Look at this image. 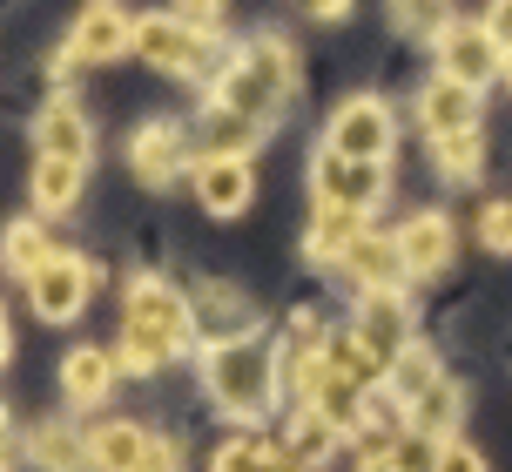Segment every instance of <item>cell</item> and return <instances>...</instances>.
<instances>
[{
	"label": "cell",
	"mask_w": 512,
	"mask_h": 472,
	"mask_svg": "<svg viewBox=\"0 0 512 472\" xmlns=\"http://www.w3.org/2000/svg\"><path fill=\"white\" fill-rule=\"evenodd\" d=\"M203 378H209V398L230 412V419H263L277 405V385H283V365H277V344L250 338H223L203 351Z\"/></svg>",
	"instance_id": "6da1fadb"
},
{
	"label": "cell",
	"mask_w": 512,
	"mask_h": 472,
	"mask_svg": "<svg viewBox=\"0 0 512 472\" xmlns=\"http://www.w3.org/2000/svg\"><path fill=\"white\" fill-rule=\"evenodd\" d=\"M297 95V54H290V41H277V34H263V41H250V48L236 54L230 68L216 75V102L236 108V115H250V122H277V108Z\"/></svg>",
	"instance_id": "7a4b0ae2"
},
{
	"label": "cell",
	"mask_w": 512,
	"mask_h": 472,
	"mask_svg": "<svg viewBox=\"0 0 512 472\" xmlns=\"http://www.w3.org/2000/svg\"><path fill=\"white\" fill-rule=\"evenodd\" d=\"M122 331H142V338H155L169 358H182V351L196 344V311H189V297L169 290L162 277H128Z\"/></svg>",
	"instance_id": "3957f363"
},
{
	"label": "cell",
	"mask_w": 512,
	"mask_h": 472,
	"mask_svg": "<svg viewBox=\"0 0 512 472\" xmlns=\"http://www.w3.org/2000/svg\"><path fill=\"white\" fill-rule=\"evenodd\" d=\"M209 41H216V34L176 21V14H135V54L149 61V75L196 81L209 68Z\"/></svg>",
	"instance_id": "277c9868"
},
{
	"label": "cell",
	"mask_w": 512,
	"mask_h": 472,
	"mask_svg": "<svg viewBox=\"0 0 512 472\" xmlns=\"http://www.w3.org/2000/svg\"><path fill=\"white\" fill-rule=\"evenodd\" d=\"M310 196L317 203H337V210H378L384 196V162H358V156H337V149H317L310 162Z\"/></svg>",
	"instance_id": "5b68a950"
},
{
	"label": "cell",
	"mask_w": 512,
	"mask_h": 472,
	"mask_svg": "<svg viewBox=\"0 0 512 472\" xmlns=\"http://www.w3.org/2000/svg\"><path fill=\"white\" fill-rule=\"evenodd\" d=\"M391 142H398V129H391V108H384L378 95H351V102H337L331 129H324V149L358 156V162H384V156H391Z\"/></svg>",
	"instance_id": "8992f818"
},
{
	"label": "cell",
	"mask_w": 512,
	"mask_h": 472,
	"mask_svg": "<svg viewBox=\"0 0 512 472\" xmlns=\"http://www.w3.org/2000/svg\"><path fill=\"white\" fill-rule=\"evenodd\" d=\"M432 41H438V75L472 81V88H486L492 75H506V48L492 41L486 21H445Z\"/></svg>",
	"instance_id": "52a82bcc"
},
{
	"label": "cell",
	"mask_w": 512,
	"mask_h": 472,
	"mask_svg": "<svg viewBox=\"0 0 512 472\" xmlns=\"http://www.w3.org/2000/svg\"><path fill=\"white\" fill-rule=\"evenodd\" d=\"M27 297H34V317H41V324H75V317L88 311V297H95V263L75 257V250H61V257L27 284Z\"/></svg>",
	"instance_id": "ba28073f"
},
{
	"label": "cell",
	"mask_w": 512,
	"mask_h": 472,
	"mask_svg": "<svg viewBox=\"0 0 512 472\" xmlns=\"http://www.w3.org/2000/svg\"><path fill=\"white\" fill-rule=\"evenodd\" d=\"M351 331H358V338L371 344V351H378L384 365H391L398 351H411V338H418V317H411L405 290H358Z\"/></svg>",
	"instance_id": "9c48e42d"
},
{
	"label": "cell",
	"mask_w": 512,
	"mask_h": 472,
	"mask_svg": "<svg viewBox=\"0 0 512 472\" xmlns=\"http://www.w3.org/2000/svg\"><path fill=\"white\" fill-rule=\"evenodd\" d=\"M128 169L149 189H169L189 169V129L182 122H142V129L128 135Z\"/></svg>",
	"instance_id": "30bf717a"
},
{
	"label": "cell",
	"mask_w": 512,
	"mask_h": 472,
	"mask_svg": "<svg viewBox=\"0 0 512 472\" xmlns=\"http://www.w3.org/2000/svg\"><path fill=\"white\" fill-rule=\"evenodd\" d=\"M196 196L209 216H243L256 196V162L250 156H203L196 162Z\"/></svg>",
	"instance_id": "8fae6325"
},
{
	"label": "cell",
	"mask_w": 512,
	"mask_h": 472,
	"mask_svg": "<svg viewBox=\"0 0 512 472\" xmlns=\"http://www.w3.org/2000/svg\"><path fill=\"white\" fill-rule=\"evenodd\" d=\"M68 54H75V61H122V54H135V14L95 0L75 21V34H68Z\"/></svg>",
	"instance_id": "7c38bea8"
},
{
	"label": "cell",
	"mask_w": 512,
	"mask_h": 472,
	"mask_svg": "<svg viewBox=\"0 0 512 472\" xmlns=\"http://www.w3.org/2000/svg\"><path fill=\"white\" fill-rule=\"evenodd\" d=\"M418 122L432 135L479 129V88H472V81H452V75L425 81V88H418Z\"/></svg>",
	"instance_id": "4fadbf2b"
},
{
	"label": "cell",
	"mask_w": 512,
	"mask_h": 472,
	"mask_svg": "<svg viewBox=\"0 0 512 472\" xmlns=\"http://www.w3.org/2000/svg\"><path fill=\"white\" fill-rule=\"evenodd\" d=\"M189 311H196V338H203V344L250 338V331H256V311H250V297H243L236 284H203V297H196Z\"/></svg>",
	"instance_id": "5bb4252c"
},
{
	"label": "cell",
	"mask_w": 512,
	"mask_h": 472,
	"mask_svg": "<svg viewBox=\"0 0 512 472\" xmlns=\"http://www.w3.org/2000/svg\"><path fill=\"white\" fill-rule=\"evenodd\" d=\"M34 149H41V156L88 162V156H95V129H88V115L61 95V102H48L41 115H34Z\"/></svg>",
	"instance_id": "9a60e30c"
},
{
	"label": "cell",
	"mask_w": 512,
	"mask_h": 472,
	"mask_svg": "<svg viewBox=\"0 0 512 472\" xmlns=\"http://www.w3.org/2000/svg\"><path fill=\"white\" fill-rule=\"evenodd\" d=\"M344 270L358 277V290H398L411 277L405 270V243L384 230H364L358 243H351V257H344Z\"/></svg>",
	"instance_id": "2e32d148"
},
{
	"label": "cell",
	"mask_w": 512,
	"mask_h": 472,
	"mask_svg": "<svg viewBox=\"0 0 512 472\" xmlns=\"http://www.w3.org/2000/svg\"><path fill=\"white\" fill-rule=\"evenodd\" d=\"M115 351L108 344H75L68 358H61V392L75 398V405H102L108 392H115Z\"/></svg>",
	"instance_id": "e0dca14e"
},
{
	"label": "cell",
	"mask_w": 512,
	"mask_h": 472,
	"mask_svg": "<svg viewBox=\"0 0 512 472\" xmlns=\"http://www.w3.org/2000/svg\"><path fill=\"white\" fill-rule=\"evenodd\" d=\"M371 230L364 223V210H337V203H317V216H310V236H304V257L310 263H344L351 257V243Z\"/></svg>",
	"instance_id": "ac0fdd59"
},
{
	"label": "cell",
	"mask_w": 512,
	"mask_h": 472,
	"mask_svg": "<svg viewBox=\"0 0 512 472\" xmlns=\"http://www.w3.org/2000/svg\"><path fill=\"white\" fill-rule=\"evenodd\" d=\"M283 452H290V466H304V472H317V466H331L337 452H344V432H337L317 405H297V419H290V439H283Z\"/></svg>",
	"instance_id": "d6986e66"
},
{
	"label": "cell",
	"mask_w": 512,
	"mask_h": 472,
	"mask_svg": "<svg viewBox=\"0 0 512 472\" xmlns=\"http://www.w3.org/2000/svg\"><path fill=\"white\" fill-rule=\"evenodd\" d=\"M398 243H405V270L411 277H438V270L452 263V223H445L438 210L411 216L405 230H398Z\"/></svg>",
	"instance_id": "ffe728a7"
},
{
	"label": "cell",
	"mask_w": 512,
	"mask_h": 472,
	"mask_svg": "<svg viewBox=\"0 0 512 472\" xmlns=\"http://www.w3.org/2000/svg\"><path fill=\"white\" fill-rule=\"evenodd\" d=\"M54 257H61V250H54V236L41 230L34 216H21V223H7V236H0V263H7V270H14L21 284H34V277H41V270H48Z\"/></svg>",
	"instance_id": "44dd1931"
},
{
	"label": "cell",
	"mask_w": 512,
	"mask_h": 472,
	"mask_svg": "<svg viewBox=\"0 0 512 472\" xmlns=\"http://www.w3.org/2000/svg\"><path fill=\"white\" fill-rule=\"evenodd\" d=\"M81 176H88V162L41 156V162H34V210H41V216L75 210V203H81Z\"/></svg>",
	"instance_id": "7402d4cb"
},
{
	"label": "cell",
	"mask_w": 512,
	"mask_h": 472,
	"mask_svg": "<svg viewBox=\"0 0 512 472\" xmlns=\"http://www.w3.org/2000/svg\"><path fill=\"white\" fill-rule=\"evenodd\" d=\"M149 439H155V432H142V425H128V419L95 425V432H88L95 472H135V466H142V452H149Z\"/></svg>",
	"instance_id": "603a6c76"
},
{
	"label": "cell",
	"mask_w": 512,
	"mask_h": 472,
	"mask_svg": "<svg viewBox=\"0 0 512 472\" xmlns=\"http://www.w3.org/2000/svg\"><path fill=\"white\" fill-rule=\"evenodd\" d=\"M459 412H465V392L452 385V378H432L425 392L411 398V432H425V439H452V425H459Z\"/></svg>",
	"instance_id": "cb8c5ba5"
},
{
	"label": "cell",
	"mask_w": 512,
	"mask_h": 472,
	"mask_svg": "<svg viewBox=\"0 0 512 472\" xmlns=\"http://www.w3.org/2000/svg\"><path fill=\"white\" fill-rule=\"evenodd\" d=\"M34 466L41 472H88L95 466V452H88V432H75V425H34Z\"/></svg>",
	"instance_id": "d4e9b609"
},
{
	"label": "cell",
	"mask_w": 512,
	"mask_h": 472,
	"mask_svg": "<svg viewBox=\"0 0 512 472\" xmlns=\"http://www.w3.org/2000/svg\"><path fill=\"white\" fill-rule=\"evenodd\" d=\"M263 135H270L263 122H250V115H236V108H223V102H209V115H203V156H250Z\"/></svg>",
	"instance_id": "484cf974"
},
{
	"label": "cell",
	"mask_w": 512,
	"mask_h": 472,
	"mask_svg": "<svg viewBox=\"0 0 512 472\" xmlns=\"http://www.w3.org/2000/svg\"><path fill=\"white\" fill-rule=\"evenodd\" d=\"M324 358H331V371L337 378H351V385H364V392H378L384 385V358L378 351H371V344L358 338V331H331V338H324Z\"/></svg>",
	"instance_id": "4316f807"
},
{
	"label": "cell",
	"mask_w": 512,
	"mask_h": 472,
	"mask_svg": "<svg viewBox=\"0 0 512 472\" xmlns=\"http://www.w3.org/2000/svg\"><path fill=\"white\" fill-rule=\"evenodd\" d=\"M432 162H438L445 183H479V169H486V135H479V129L432 135Z\"/></svg>",
	"instance_id": "83f0119b"
},
{
	"label": "cell",
	"mask_w": 512,
	"mask_h": 472,
	"mask_svg": "<svg viewBox=\"0 0 512 472\" xmlns=\"http://www.w3.org/2000/svg\"><path fill=\"white\" fill-rule=\"evenodd\" d=\"M209 472H290V452L270 446V439H230Z\"/></svg>",
	"instance_id": "f1b7e54d"
},
{
	"label": "cell",
	"mask_w": 512,
	"mask_h": 472,
	"mask_svg": "<svg viewBox=\"0 0 512 472\" xmlns=\"http://www.w3.org/2000/svg\"><path fill=\"white\" fill-rule=\"evenodd\" d=\"M432 378H445V371H438V358L425 351V344H411V351H398V358H391V371H384V385H391V392L405 398V405H411L418 392H425Z\"/></svg>",
	"instance_id": "f546056e"
},
{
	"label": "cell",
	"mask_w": 512,
	"mask_h": 472,
	"mask_svg": "<svg viewBox=\"0 0 512 472\" xmlns=\"http://www.w3.org/2000/svg\"><path fill=\"white\" fill-rule=\"evenodd\" d=\"M115 365L135 371V378H149V371L169 365V351H162L155 338H142V331H122V344H115Z\"/></svg>",
	"instance_id": "4dcf8cb0"
},
{
	"label": "cell",
	"mask_w": 512,
	"mask_h": 472,
	"mask_svg": "<svg viewBox=\"0 0 512 472\" xmlns=\"http://www.w3.org/2000/svg\"><path fill=\"white\" fill-rule=\"evenodd\" d=\"M391 21L398 27H445V0H391Z\"/></svg>",
	"instance_id": "1f68e13d"
},
{
	"label": "cell",
	"mask_w": 512,
	"mask_h": 472,
	"mask_svg": "<svg viewBox=\"0 0 512 472\" xmlns=\"http://www.w3.org/2000/svg\"><path fill=\"white\" fill-rule=\"evenodd\" d=\"M169 14L189 21V27H203V34H216V27H223V0H176Z\"/></svg>",
	"instance_id": "d6a6232c"
},
{
	"label": "cell",
	"mask_w": 512,
	"mask_h": 472,
	"mask_svg": "<svg viewBox=\"0 0 512 472\" xmlns=\"http://www.w3.org/2000/svg\"><path fill=\"white\" fill-rule=\"evenodd\" d=\"M432 472H486V459L465 446V439H445V446H438V466H432Z\"/></svg>",
	"instance_id": "836d02e7"
},
{
	"label": "cell",
	"mask_w": 512,
	"mask_h": 472,
	"mask_svg": "<svg viewBox=\"0 0 512 472\" xmlns=\"http://www.w3.org/2000/svg\"><path fill=\"white\" fill-rule=\"evenodd\" d=\"M479 236H486L492 250H512V203H492V210L479 216Z\"/></svg>",
	"instance_id": "e575fe53"
},
{
	"label": "cell",
	"mask_w": 512,
	"mask_h": 472,
	"mask_svg": "<svg viewBox=\"0 0 512 472\" xmlns=\"http://www.w3.org/2000/svg\"><path fill=\"white\" fill-rule=\"evenodd\" d=\"M135 472H182V452L169 446V439H149V452H142V466Z\"/></svg>",
	"instance_id": "d590c367"
},
{
	"label": "cell",
	"mask_w": 512,
	"mask_h": 472,
	"mask_svg": "<svg viewBox=\"0 0 512 472\" xmlns=\"http://www.w3.org/2000/svg\"><path fill=\"white\" fill-rule=\"evenodd\" d=\"M479 21H486V27H492V41H499V48L512 54V0H492V7L479 14Z\"/></svg>",
	"instance_id": "8d00e7d4"
},
{
	"label": "cell",
	"mask_w": 512,
	"mask_h": 472,
	"mask_svg": "<svg viewBox=\"0 0 512 472\" xmlns=\"http://www.w3.org/2000/svg\"><path fill=\"white\" fill-rule=\"evenodd\" d=\"M297 7H304L310 21H344L351 14V0H297Z\"/></svg>",
	"instance_id": "74e56055"
},
{
	"label": "cell",
	"mask_w": 512,
	"mask_h": 472,
	"mask_svg": "<svg viewBox=\"0 0 512 472\" xmlns=\"http://www.w3.org/2000/svg\"><path fill=\"white\" fill-rule=\"evenodd\" d=\"M7 351H14V331H7V311H0V365H7Z\"/></svg>",
	"instance_id": "f35d334b"
},
{
	"label": "cell",
	"mask_w": 512,
	"mask_h": 472,
	"mask_svg": "<svg viewBox=\"0 0 512 472\" xmlns=\"http://www.w3.org/2000/svg\"><path fill=\"white\" fill-rule=\"evenodd\" d=\"M0 472H14V446L7 439H0Z\"/></svg>",
	"instance_id": "ab89813d"
},
{
	"label": "cell",
	"mask_w": 512,
	"mask_h": 472,
	"mask_svg": "<svg viewBox=\"0 0 512 472\" xmlns=\"http://www.w3.org/2000/svg\"><path fill=\"white\" fill-rule=\"evenodd\" d=\"M0 439H7V412H0Z\"/></svg>",
	"instance_id": "60d3db41"
},
{
	"label": "cell",
	"mask_w": 512,
	"mask_h": 472,
	"mask_svg": "<svg viewBox=\"0 0 512 472\" xmlns=\"http://www.w3.org/2000/svg\"><path fill=\"white\" fill-rule=\"evenodd\" d=\"M506 75H512V54H506Z\"/></svg>",
	"instance_id": "b9f144b4"
},
{
	"label": "cell",
	"mask_w": 512,
	"mask_h": 472,
	"mask_svg": "<svg viewBox=\"0 0 512 472\" xmlns=\"http://www.w3.org/2000/svg\"><path fill=\"white\" fill-rule=\"evenodd\" d=\"M290 472H304V466H290Z\"/></svg>",
	"instance_id": "7bdbcfd3"
}]
</instances>
